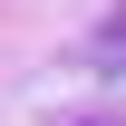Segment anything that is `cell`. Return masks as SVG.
I'll return each instance as SVG.
<instances>
[{"label": "cell", "instance_id": "1", "mask_svg": "<svg viewBox=\"0 0 126 126\" xmlns=\"http://www.w3.org/2000/svg\"><path fill=\"white\" fill-rule=\"evenodd\" d=\"M87 58L107 68V78H126V0H116L107 19H97V48H87Z\"/></svg>", "mask_w": 126, "mask_h": 126}]
</instances>
